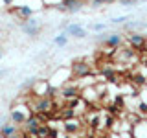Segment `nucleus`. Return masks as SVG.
Returning a JSON list of instances; mask_svg holds the SVG:
<instances>
[{"instance_id":"7ed1b4c3","label":"nucleus","mask_w":147,"mask_h":138,"mask_svg":"<svg viewBox=\"0 0 147 138\" xmlns=\"http://www.w3.org/2000/svg\"><path fill=\"white\" fill-rule=\"evenodd\" d=\"M92 64L86 61H76L72 64V76L74 79H83V77H88L92 76Z\"/></svg>"},{"instance_id":"6e6552de","label":"nucleus","mask_w":147,"mask_h":138,"mask_svg":"<svg viewBox=\"0 0 147 138\" xmlns=\"http://www.w3.org/2000/svg\"><path fill=\"white\" fill-rule=\"evenodd\" d=\"M26 107H15L11 110V114H9V122L17 123V125H24L26 120L31 116V112H28V110H24Z\"/></svg>"},{"instance_id":"cd10ccee","label":"nucleus","mask_w":147,"mask_h":138,"mask_svg":"<svg viewBox=\"0 0 147 138\" xmlns=\"http://www.w3.org/2000/svg\"><path fill=\"white\" fill-rule=\"evenodd\" d=\"M2 57H4V48L0 46V59H2Z\"/></svg>"},{"instance_id":"20e7f679","label":"nucleus","mask_w":147,"mask_h":138,"mask_svg":"<svg viewBox=\"0 0 147 138\" xmlns=\"http://www.w3.org/2000/svg\"><path fill=\"white\" fill-rule=\"evenodd\" d=\"M99 41L103 43V46H107V48L118 50V48H121V46H123V43H125V37L116 31V33H109V35L99 37Z\"/></svg>"},{"instance_id":"4468645a","label":"nucleus","mask_w":147,"mask_h":138,"mask_svg":"<svg viewBox=\"0 0 147 138\" xmlns=\"http://www.w3.org/2000/svg\"><path fill=\"white\" fill-rule=\"evenodd\" d=\"M118 57L119 61H132L136 59V50H132L131 46H125V48L121 46V50H118Z\"/></svg>"},{"instance_id":"aec40b11","label":"nucleus","mask_w":147,"mask_h":138,"mask_svg":"<svg viewBox=\"0 0 147 138\" xmlns=\"http://www.w3.org/2000/svg\"><path fill=\"white\" fill-rule=\"evenodd\" d=\"M112 2H116V0H90V6L99 7V6H103V4H112Z\"/></svg>"},{"instance_id":"dca6fc26","label":"nucleus","mask_w":147,"mask_h":138,"mask_svg":"<svg viewBox=\"0 0 147 138\" xmlns=\"http://www.w3.org/2000/svg\"><path fill=\"white\" fill-rule=\"evenodd\" d=\"M76 109L74 107H70V105H68V107H63V110H61V118L63 120H72V118H76Z\"/></svg>"},{"instance_id":"1a4fd4ad","label":"nucleus","mask_w":147,"mask_h":138,"mask_svg":"<svg viewBox=\"0 0 147 138\" xmlns=\"http://www.w3.org/2000/svg\"><path fill=\"white\" fill-rule=\"evenodd\" d=\"M40 125H42V114H31V116L26 120V123H24V131L33 136Z\"/></svg>"},{"instance_id":"f03ea898","label":"nucleus","mask_w":147,"mask_h":138,"mask_svg":"<svg viewBox=\"0 0 147 138\" xmlns=\"http://www.w3.org/2000/svg\"><path fill=\"white\" fill-rule=\"evenodd\" d=\"M20 30L24 31L28 37H33V39H35V37L40 33V30H42V24L39 22V18L31 17V18H28V20L20 22Z\"/></svg>"},{"instance_id":"4be33fe9","label":"nucleus","mask_w":147,"mask_h":138,"mask_svg":"<svg viewBox=\"0 0 147 138\" xmlns=\"http://www.w3.org/2000/svg\"><path fill=\"white\" fill-rule=\"evenodd\" d=\"M127 20H129V15H121V17H114L110 22H112V24H125Z\"/></svg>"},{"instance_id":"39448f33","label":"nucleus","mask_w":147,"mask_h":138,"mask_svg":"<svg viewBox=\"0 0 147 138\" xmlns=\"http://www.w3.org/2000/svg\"><path fill=\"white\" fill-rule=\"evenodd\" d=\"M127 44L131 46L132 50H144L147 46V37L144 33H138V31H132V33H129L125 37Z\"/></svg>"},{"instance_id":"2eb2a0df","label":"nucleus","mask_w":147,"mask_h":138,"mask_svg":"<svg viewBox=\"0 0 147 138\" xmlns=\"http://www.w3.org/2000/svg\"><path fill=\"white\" fill-rule=\"evenodd\" d=\"M101 74H103L105 81H110V83H116V81H118V74H116V70H114L112 66H109V64L101 68Z\"/></svg>"},{"instance_id":"5701e85b","label":"nucleus","mask_w":147,"mask_h":138,"mask_svg":"<svg viewBox=\"0 0 147 138\" xmlns=\"http://www.w3.org/2000/svg\"><path fill=\"white\" fill-rule=\"evenodd\" d=\"M114 101H116V105H121V107H123V103H125V98H123V96H116V98H114Z\"/></svg>"},{"instance_id":"f3484780","label":"nucleus","mask_w":147,"mask_h":138,"mask_svg":"<svg viewBox=\"0 0 147 138\" xmlns=\"http://www.w3.org/2000/svg\"><path fill=\"white\" fill-rule=\"evenodd\" d=\"M53 44H55V46H59V48L66 46V44H68V35L64 33V31H63V33H59V35L53 39Z\"/></svg>"},{"instance_id":"a211bd4d","label":"nucleus","mask_w":147,"mask_h":138,"mask_svg":"<svg viewBox=\"0 0 147 138\" xmlns=\"http://www.w3.org/2000/svg\"><path fill=\"white\" fill-rule=\"evenodd\" d=\"M48 133H50V127L46 125V123H42L39 129H37V133H35V138H48Z\"/></svg>"},{"instance_id":"c85d7f7f","label":"nucleus","mask_w":147,"mask_h":138,"mask_svg":"<svg viewBox=\"0 0 147 138\" xmlns=\"http://www.w3.org/2000/svg\"><path fill=\"white\" fill-rule=\"evenodd\" d=\"M7 74V70H0V76H6Z\"/></svg>"},{"instance_id":"c756f323","label":"nucleus","mask_w":147,"mask_h":138,"mask_svg":"<svg viewBox=\"0 0 147 138\" xmlns=\"http://www.w3.org/2000/svg\"><path fill=\"white\" fill-rule=\"evenodd\" d=\"M83 2H85V0H83Z\"/></svg>"},{"instance_id":"f257e3e1","label":"nucleus","mask_w":147,"mask_h":138,"mask_svg":"<svg viewBox=\"0 0 147 138\" xmlns=\"http://www.w3.org/2000/svg\"><path fill=\"white\" fill-rule=\"evenodd\" d=\"M30 105L33 107V110L37 114H50L55 109V101L52 98H48V96H44V98H37V96H33V99L30 101Z\"/></svg>"},{"instance_id":"412c9836","label":"nucleus","mask_w":147,"mask_h":138,"mask_svg":"<svg viewBox=\"0 0 147 138\" xmlns=\"http://www.w3.org/2000/svg\"><path fill=\"white\" fill-rule=\"evenodd\" d=\"M92 31H105L107 30V24H103V22H98V24H90L88 26Z\"/></svg>"},{"instance_id":"a878e982","label":"nucleus","mask_w":147,"mask_h":138,"mask_svg":"<svg viewBox=\"0 0 147 138\" xmlns=\"http://www.w3.org/2000/svg\"><path fill=\"white\" fill-rule=\"evenodd\" d=\"M2 4H4V6H13L15 0H2Z\"/></svg>"},{"instance_id":"f8f14e48","label":"nucleus","mask_w":147,"mask_h":138,"mask_svg":"<svg viewBox=\"0 0 147 138\" xmlns=\"http://www.w3.org/2000/svg\"><path fill=\"white\" fill-rule=\"evenodd\" d=\"M11 13H13V15H17L22 22L33 17V9H31L30 6H17V7H13V9H11Z\"/></svg>"},{"instance_id":"ddd939ff","label":"nucleus","mask_w":147,"mask_h":138,"mask_svg":"<svg viewBox=\"0 0 147 138\" xmlns=\"http://www.w3.org/2000/svg\"><path fill=\"white\" fill-rule=\"evenodd\" d=\"M18 127H20V125H17V123H13V122H9V120H7V123L0 129V138H7V136L18 135V131H20Z\"/></svg>"},{"instance_id":"0eeeda50","label":"nucleus","mask_w":147,"mask_h":138,"mask_svg":"<svg viewBox=\"0 0 147 138\" xmlns=\"http://www.w3.org/2000/svg\"><path fill=\"white\" fill-rule=\"evenodd\" d=\"M59 96L64 99H76V98H81V89L74 83H66L64 87L59 89Z\"/></svg>"},{"instance_id":"9d476101","label":"nucleus","mask_w":147,"mask_h":138,"mask_svg":"<svg viewBox=\"0 0 147 138\" xmlns=\"http://www.w3.org/2000/svg\"><path fill=\"white\" fill-rule=\"evenodd\" d=\"M64 33L68 37H74V39H85L86 37V28L77 24V22H74V24H68L64 28Z\"/></svg>"},{"instance_id":"6ab92c4d","label":"nucleus","mask_w":147,"mask_h":138,"mask_svg":"<svg viewBox=\"0 0 147 138\" xmlns=\"http://www.w3.org/2000/svg\"><path fill=\"white\" fill-rule=\"evenodd\" d=\"M132 81H134L136 85H140V87L147 85V77H144L142 74H134V76H132Z\"/></svg>"},{"instance_id":"bb28decb","label":"nucleus","mask_w":147,"mask_h":138,"mask_svg":"<svg viewBox=\"0 0 147 138\" xmlns=\"http://www.w3.org/2000/svg\"><path fill=\"white\" fill-rule=\"evenodd\" d=\"M7 138H24V136H22L20 133H18V135H13V136H7Z\"/></svg>"},{"instance_id":"423d86ee","label":"nucleus","mask_w":147,"mask_h":138,"mask_svg":"<svg viewBox=\"0 0 147 138\" xmlns=\"http://www.w3.org/2000/svg\"><path fill=\"white\" fill-rule=\"evenodd\" d=\"M83 6H85L83 0H61V4L55 9H59L63 13H77L83 9Z\"/></svg>"},{"instance_id":"393cba45","label":"nucleus","mask_w":147,"mask_h":138,"mask_svg":"<svg viewBox=\"0 0 147 138\" xmlns=\"http://www.w3.org/2000/svg\"><path fill=\"white\" fill-rule=\"evenodd\" d=\"M7 123V120H6V116H0V129H2L4 125Z\"/></svg>"},{"instance_id":"b1692460","label":"nucleus","mask_w":147,"mask_h":138,"mask_svg":"<svg viewBox=\"0 0 147 138\" xmlns=\"http://www.w3.org/2000/svg\"><path fill=\"white\" fill-rule=\"evenodd\" d=\"M48 138H57V131H55V129H50V133H48Z\"/></svg>"},{"instance_id":"9b49d317","label":"nucleus","mask_w":147,"mask_h":138,"mask_svg":"<svg viewBox=\"0 0 147 138\" xmlns=\"http://www.w3.org/2000/svg\"><path fill=\"white\" fill-rule=\"evenodd\" d=\"M63 129L66 135H77L81 131V122L77 118H72V120H64L63 122Z\"/></svg>"}]
</instances>
